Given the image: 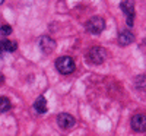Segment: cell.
Returning <instances> with one entry per match:
<instances>
[{
  "mask_svg": "<svg viewBox=\"0 0 146 136\" xmlns=\"http://www.w3.org/2000/svg\"><path fill=\"white\" fill-rule=\"evenodd\" d=\"M5 82V76L2 75V73H0V83H3Z\"/></svg>",
  "mask_w": 146,
  "mask_h": 136,
  "instance_id": "13",
  "label": "cell"
},
{
  "mask_svg": "<svg viewBox=\"0 0 146 136\" xmlns=\"http://www.w3.org/2000/svg\"><path fill=\"white\" fill-rule=\"evenodd\" d=\"M34 108H35V111H36L38 114H44V113H47V101H45L44 95H40V97L35 100Z\"/></svg>",
  "mask_w": 146,
  "mask_h": 136,
  "instance_id": "10",
  "label": "cell"
},
{
  "mask_svg": "<svg viewBox=\"0 0 146 136\" xmlns=\"http://www.w3.org/2000/svg\"><path fill=\"white\" fill-rule=\"evenodd\" d=\"M12 107L9 98L6 97H0V113H6V111H9Z\"/></svg>",
  "mask_w": 146,
  "mask_h": 136,
  "instance_id": "11",
  "label": "cell"
},
{
  "mask_svg": "<svg viewBox=\"0 0 146 136\" xmlns=\"http://www.w3.org/2000/svg\"><path fill=\"white\" fill-rule=\"evenodd\" d=\"M105 28V21L101 16H92L86 22V31L94 34V35H100Z\"/></svg>",
  "mask_w": 146,
  "mask_h": 136,
  "instance_id": "3",
  "label": "cell"
},
{
  "mask_svg": "<svg viewBox=\"0 0 146 136\" xmlns=\"http://www.w3.org/2000/svg\"><path fill=\"white\" fill-rule=\"evenodd\" d=\"M18 44L13 41H9V40H2L0 41V54L2 53H10V51H15L16 50Z\"/></svg>",
  "mask_w": 146,
  "mask_h": 136,
  "instance_id": "9",
  "label": "cell"
},
{
  "mask_svg": "<svg viewBox=\"0 0 146 136\" xmlns=\"http://www.w3.org/2000/svg\"><path fill=\"white\" fill-rule=\"evenodd\" d=\"M130 125H131V129L135 130V132L145 133V130H146V117H145V114H136V116H133Z\"/></svg>",
  "mask_w": 146,
  "mask_h": 136,
  "instance_id": "7",
  "label": "cell"
},
{
  "mask_svg": "<svg viewBox=\"0 0 146 136\" xmlns=\"http://www.w3.org/2000/svg\"><path fill=\"white\" fill-rule=\"evenodd\" d=\"M133 41H135V35H133L130 31H121L120 32V35H118V44L120 45H123V47H126V45H129V44H131Z\"/></svg>",
  "mask_w": 146,
  "mask_h": 136,
  "instance_id": "8",
  "label": "cell"
},
{
  "mask_svg": "<svg viewBox=\"0 0 146 136\" xmlns=\"http://www.w3.org/2000/svg\"><path fill=\"white\" fill-rule=\"evenodd\" d=\"M88 59L92 65H101L107 59V50L101 45H95L88 51Z\"/></svg>",
  "mask_w": 146,
  "mask_h": 136,
  "instance_id": "2",
  "label": "cell"
},
{
  "mask_svg": "<svg viewBox=\"0 0 146 136\" xmlns=\"http://www.w3.org/2000/svg\"><path fill=\"white\" fill-rule=\"evenodd\" d=\"M5 3V0H0V5H3Z\"/></svg>",
  "mask_w": 146,
  "mask_h": 136,
  "instance_id": "14",
  "label": "cell"
},
{
  "mask_svg": "<svg viewBox=\"0 0 146 136\" xmlns=\"http://www.w3.org/2000/svg\"><path fill=\"white\" fill-rule=\"evenodd\" d=\"M75 123H76L75 117H73L72 114H69V113H62V114L57 116V125L64 130L72 129L73 126H75Z\"/></svg>",
  "mask_w": 146,
  "mask_h": 136,
  "instance_id": "5",
  "label": "cell"
},
{
  "mask_svg": "<svg viewBox=\"0 0 146 136\" xmlns=\"http://www.w3.org/2000/svg\"><path fill=\"white\" fill-rule=\"evenodd\" d=\"M0 34H2L3 37H7L12 34V28L9 25H2V28H0Z\"/></svg>",
  "mask_w": 146,
  "mask_h": 136,
  "instance_id": "12",
  "label": "cell"
},
{
  "mask_svg": "<svg viewBox=\"0 0 146 136\" xmlns=\"http://www.w3.org/2000/svg\"><path fill=\"white\" fill-rule=\"evenodd\" d=\"M56 69L62 73V75H70V73L75 72L76 65L73 59L70 56H63V57H58L56 60Z\"/></svg>",
  "mask_w": 146,
  "mask_h": 136,
  "instance_id": "1",
  "label": "cell"
},
{
  "mask_svg": "<svg viewBox=\"0 0 146 136\" xmlns=\"http://www.w3.org/2000/svg\"><path fill=\"white\" fill-rule=\"evenodd\" d=\"M40 48L44 54H51L56 50V41L48 35H42L40 38Z\"/></svg>",
  "mask_w": 146,
  "mask_h": 136,
  "instance_id": "6",
  "label": "cell"
},
{
  "mask_svg": "<svg viewBox=\"0 0 146 136\" xmlns=\"http://www.w3.org/2000/svg\"><path fill=\"white\" fill-rule=\"evenodd\" d=\"M120 7L126 15L127 25L133 27V19H135V2H133V0H124V2L120 5Z\"/></svg>",
  "mask_w": 146,
  "mask_h": 136,
  "instance_id": "4",
  "label": "cell"
}]
</instances>
